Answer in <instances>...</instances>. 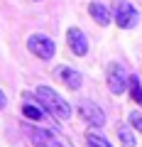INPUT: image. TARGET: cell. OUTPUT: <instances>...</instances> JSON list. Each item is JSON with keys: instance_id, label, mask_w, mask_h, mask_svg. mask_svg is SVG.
Returning <instances> with one entry per match:
<instances>
[{"instance_id": "7a4b0ae2", "label": "cell", "mask_w": 142, "mask_h": 147, "mask_svg": "<svg viewBox=\"0 0 142 147\" xmlns=\"http://www.w3.org/2000/svg\"><path fill=\"white\" fill-rule=\"evenodd\" d=\"M113 20L120 30H132L140 20V12L130 0H113Z\"/></svg>"}, {"instance_id": "277c9868", "label": "cell", "mask_w": 142, "mask_h": 147, "mask_svg": "<svg viewBox=\"0 0 142 147\" xmlns=\"http://www.w3.org/2000/svg\"><path fill=\"white\" fill-rule=\"evenodd\" d=\"M76 110H79V118L88 127H98V130H100V127L105 125V113L93 103V100H79Z\"/></svg>"}, {"instance_id": "3957f363", "label": "cell", "mask_w": 142, "mask_h": 147, "mask_svg": "<svg viewBox=\"0 0 142 147\" xmlns=\"http://www.w3.org/2000/svg\"><path fill=\"white\" fill-rule=\"evenodd\" d=\"M105 84H108V91H110L113 96L125 93L127 91V74H125V69H122L120 64L110 61L108 69H105Z\"/></svg>"}, {"instance_id": "6da1fadb", "label": "cell", "mask_w": 142, "mask_h": 147, "mask_svg": "<svg viewBox=\"0 0 142 147\" xmlns=\"http://www.w3.org/2000/svg\"><path fill=\"white\" fill-rule=\"evenodd\" d=\"M34 98H37V103L42 105L44 110H49L57 120H69V118H71V105H69L54 88H49V86H37V88H34Z\"/></svg>"}, {"instance_id": "5b68a950", "label": "cell", "mask_w": 142, "mask_h": 147, "mask_svg": "<svg viewBox=\"0 0 142 147\" xmlns=\"http://www.w3.org/2000/svg\"><path fill=\"white\" fill-rule=\"evenodd\" d=\"M27 49H30L37 59H42V61H49V59L57 54V44H54L47 34H32L30 39H27Z\"/></svg>"}, {"instance_id": "30bf717a", "label": "cell", "mask_w": 142, "mask_h": 147, "mask_svg": "<svg viewBox=\"0 0 142 147\" xmlns=\"http://www.w3.org/2000/svg\"><path fill=\"white\" fill-rule=\"evenodd\" d=\"M22 115L27 118V120H34V123H39V120H44V108L39 103H25L22 105Z\"/></svg>"}, {"instance_id": "7c38bea8", "label": "cell", "mask_w": 142, "mask_h": 147, "mask_svg": "<svg viewBox=\"0 0 142 147\" xmlns=\"http://www.w3.org/2000/svg\"><path fill=\"white\" fill-rule=\"evenodd\" d=\"M115 132H118V140H120V147H135L137 140H135V132H132L130 125H118Z\"/></svg>"}, {"instance_id": "9a60e30c", "label": "cell", "mask_w": 142, "mask_h": 147, "mask_svg": "<svg viewBox=\"0 0 142 147\" xmlns=\"http://www.w3.org/2000/svg\"><path fill=\"white\" fill-rule=\"evenodd\" d=\"M5 105H7V96H5V93H3V91H0V110L5 108Z\"/></svg>"}, {"instance_id": "8fae6325", "label": "cell", "mask_w": 142, "mask_h": 147, "mask_svg": "<svg viewBox=\"0 0 142 147\" xmlns=\"http://www.w3.org/2000/svg\"><path fill=\"white\" fill-rule=\"evenodd\" d=\"M127 93L137 105H142V81L140 76H127Z\"/></svg>"}, {"instance_id": "8992f818", "label": "cell", "mask_w": 142, "mask_h": 147, "mask_svg": "<svg viewBox=\"0 0 142 147\" xmlns=\"http://www.w3.org/2000/svg\"><path fill=\"white\" fill-rule=\"evenodd\" d=\"M54 76H57V79L61 81L66 88H71V91H79L81 84H83V76H81V71H76L74 66H66V64H59V66L54 69Z\"/></svg>"}, {"instance_id": "5bb4252c", "label": "cell", "mask_w": 142, "mask_h": 147, "mask_svg": "<svg viewBox=\"0 0 142 147\" xmlns=\"http://www.w3.org/2000/svg\"><path fill=\"white\" fill-rule=\"evenodd\" d=\"M127 120H130V125L135 127L137 132H142V113H137V110H135V113H130V115H127Z\"/></svg>"}, {"instance_id": "2e32d148", "label": "cell", "mask_w": 142, "mask_h": 147, "mask_svg": "<svg viewBox=\"0 0 142 147\" xmlns=\"http://www.w3.org/2000/svg\"><path fill=\"white\" fill-rule=\"evenodd\" d=\"M86 147H93V145H86Z\"/></svg>"}, {"instance_id": "e0dca14e", "label": "cell", "mask_w": 142, "mask_h": 147, "mask_svg": "<svg viewBox=\"0 0 142 147\" xmlns=\"http://www.w3.org/2000/svg\"><path fill=\"white\" fill-rule=\"evenodd\" d=\"M34 3H37V0H34Z\"/></svg>"}, {"instance_id": "4fadbf2b", "label": "cell", "mask_w": 142, "mask_h": 147, "mask_svg": "<svg viewBox=\"0 0 142 147\" xmlns=\"http://www.w3.org/2000/svg\"><path fill=\"white\" fill-rule=\"evenodd\" d=\"M86 145H93V147H113L110 140H105L103 135H98V132H86Z\"/></svg>"}, {"instance_id": "ba28073f", "label": "cell", "mask_w": 142, "mask_h": 147, "mask_svg": "<svg viewBox=\"0 0 142 147\" xmlns=\"http://www.w3.org/2000/svg\"><path fill=\"white\" fill-rule=\"evenodd\" d=\"M22 130L27 132V137L32 140L34 147H59V140L52 135V130H39V127H32V125H25Z\"/></svg>"}, {"instance_id": "52a82bcc", "label": "cell", "mask_w": 142, "mask_h": 147, "mask_svg": "<svg viewBox=\"0 0 142 147\" xmlns=\"http://www.w3.org/2000/svg\"><path fill=\"white\" fill-rule=\"evenodd\" d=\"M66 44L71 49V54H76V57L88 54V39H86L83 30H79V27H69L66 30Z\"/></svg>"}, {"instance_id": "9c48e42d", "label": "cell", "mask_w": 142, "mask_h": 147, "mask_svg": "<svg viewBox=\"0 0 142 147\" xmlns=\"http://www.w3.org/2000/svg\"><path fill=\"white\" fill-rule=\"evenodd\" d=\"M88 15H91V20L96 22V25H100V27H108L113 22V12L108 10L105 5H100V3H91L88 5Z\"/></svg>"}]
</instances>
